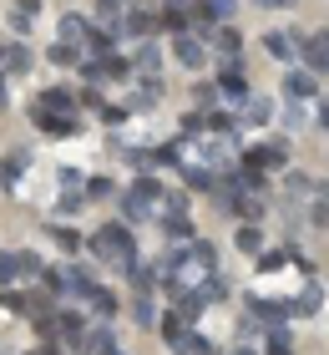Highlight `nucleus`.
<instances>
[{
    "instance_id": "obj_25",
    "label": "nucleus",
    "mask_w": 329,
    "mask_h": 355,
    "mask_svg": "<svg viewBox=\"0 0 329 355\" xmlns=\"http://www.w3.org/2000/svg\"><path fill=\"white\" fill-rule=\"evenodd\" d=\"M0 310H15V315H30V295H21V289H6V295H0Z\"/></svg>"
},
{
    "instance_id": "obj_26",
    "label": "nucleus",
    "mask_w": 329,
    "mask_h": 355,
    "mask_svg": "<svg viewBox=\"0 0 329 355\" xmlns=\"http://www.w3.org/2000/svg\"><path fill=\"white\" fill-rule=\"evenodd\" d=\"M6 67H10V71H30V67H36V56H30L26 46H10V51H6Z\"/></svg>"
},
{
    "instance_id": "obj_23",
    "label": "nucleus",
    "mask_w": 329,
    "mask_h": 355,
    "mask_svg": "<svg viewBox=\"0 0 329 355\" xmlns=\"http://www.w3.org/2000/svg\"><path fill=\"white\" fill-rule=\"evenodd\" d=\"M127 31H132V36H152V31H157V15L132 10V15H127Z\"/></svg>"
},
{
    "instance_id": "obj_3",
    "label": "nucleus",
    "mask_w": 329,
    "mask_h": 355,
    "mask_svg": "<svg viewBox=\"0 0 329 355\" xmlns=\"http://www.w3.org/2000/svg\"><path fill=\"white\" fill-rule=\"evenodd\" d=\"M249 310H254V325L284 330V320L294 315V304H278V300H249Z\"/></svg>"
},
{
    "instance_id": "obj_24",
    "label": "nucleus",
    "mask_w": 329,
    "mask_h": 355,
    "mask_svg": "<svg viewBox=\"0 0 329 355\" xmlns=\"http://www.w3.org/2000/svg\"><path fill=\"white\" fill-rule=\"evenodd\" d=\"M274 117V102L269 96H249V112H243V122H269Z\"/></svg>"
},
{
    "instance_id": "obj_27",
    "label": "nucleus",
    "mask_w": 329,
    "mask_h": 355,
    "mask_svg": "<svg viewBox=\"0 0 329 355\" xmlns=\"http://www.w3.org/2000/svg\"><path fill=\"white\" fill-rule=\"evenodd\" d=\"M132 67H137L142 76H157V67H162V61H157V46H142V51H137V61H132Z\"/></svg>"
},
{
    "instance_id": "obj_30",
    "label": "nucleus",
    "mask_w": 329,
    "mask_h": 355,
    "mask_svg": "<svg viewBox=\"0 0 329 355\" xmlns=\"http://www.w3.org/2000/svg\"><path fill=\"white\" fill-rule=\"evenodd\" d=\"M56 244H61L66 254H81V234H76V229H56Z\"/></svg>"
},
{
    "instance_id": "obj_31",
    "label": "nucleus",
    "mask_w": 329,
    "mask_h": 355,
    "mask_svg": "<svg viewBox=\"0 0 329 355\" xmlns=\"http://www.w3.org/2000/svg\"><path fill=\"white\" fill-rule=\"evenodd\" d=\"M15 274H21V259H15V254H0V284H10Z\"/></svg>"
},
{
    "instance_id": "obj_4",
    "label": "nucleus",
    "mask_w": 329,
    "mask_h": 355,
    "mask_svg": "<svg viewBox=\"0 0 329 355\" xmlns=\"http://www.w3.org/2000/svg\"><path fill=\"white\" fill-rule=\"evenodd\" d=\"M30 122H36L41 132H56V137L76 132V117H71V112H46V107H30Z\"/></svg>"
},
{
    "instance_id": "obj_34",
    "label": "nucleus",
    "mask_w": 329,
    "mask_h": 355,
    "mask_svg": "<svg viewBox=\"0 0 329 355\" xmlns=\"http://www.w3.org/2000/svg\"><path fill=\"white\" fill-rule=\"evenodd\" d=\"M157 96H162V87H157V82H147V87H142L137 96H132V107H152Z\"/></svg>"
},
{
    "instance_id": "obj_43",
    "label": "nucleus",
    "mask_w": 329,
    "mask_h": 355,
    "mask_svg": "<svg viewBox=\"0 0 329 355\" xmlns=\"http://www.w3.org/2000/svg\"><path fill=\"white\" fill-rule=\"evenodd\" d=\"M319 122H324V132H329V107H319Z\"/></svg>"
},
{
    "instance_id": "obj_28",
    "label": "nucleus",
    "mask_w": 329,
    "mask_h": 355,
    "mask_svg": "<svg viewBox=\"0 0 329 355\" xmlns=\"http://www.w3.org/2000/svg\"><path fill=\"white\" fill-rule=\"evenodd\" d=\"M218 82H203V87H197V107H203V112H218Z\"/></svg>"
},
{
    "instance_id": "obj_6",
    "label": "nucleus",
    "mask_w": 329,
    "mask_h": 355,
    "mask_svg": "<svg viewBox=\"0 0 329 355\" xmlns=\"http://www.w3.org/2000/svg\"><path fill=\"white\" fill-rule=\"evenodd\" d=\"M299 51H304V67L314 71V76H319V71H329V31H319V36H309V41L299 46Z\"/></svg>"
},
{
    "instance_id": "obj_20",
    "label": "nucleus",
    "mask_w": 329,
    "mask_h": 355,
    "mask_svg": "<svg viewBox=\"0 0 329 355\" xmlns=\"http://www.w3.org/2000/svg\"><path fill=\"white\" fill-rule=\"evenodd\" d=\"M46 56H51L56 67H81V46H66V41H56V46H51Z\"/></svg>"
},
{
    "instance_id": "obj_41",
    "label": "nucleus",
    "mask_w": 329,
    "mask_h": 355,
    "mask_svg": "<svg viewBox=\"0 0 329 355\" xmlns=\"http://www.w3.org/2000/svg\"><path fill=\"white\" fill-rule=\"evenodd\" d=\"M314 218H319V223H329V183H324V193H319V203H314Z\"/></svg>"
},
{
    "instance_id": "obj_17",
    "label": "nucleus",
    "mask_w": 329,
    "mask_h": 355,
    "mask_svg": "<svg viewBox=\"0 0 329 355\" xmlns=\"http://www.w3.org/2000/svg\"><path fill=\"white\" fill-rule=\"evenodd\" d=\"M162 229H168V239H172V244H177V249H183V244H193V223H188L183 214H172L168 223H162Z\"/></svg>"
},
{
    "instance_id": "obj_1",
    "label": "nucleus",
    "mask_w": 329,
    "mask_h": 355,
    "mask_svg": "<svg viewBox=\"0 0 329 355\" xmlns=\"http://www.w3.org/2000/svg\"><path fill=\"white\" fill-rule=\"evenodd\" d=\"M87 249L96 254V259H107V264H132L137 259V239H132V229H122V223H107V229H96L87 239Z\"/></svg>"
},
{
    "instance_id": "obj_47",
    "label": "nucleus",
    "mask_w": 329,
    "mask_h": 355,
    "mask_svg": "<svg viewBox=\"0 0 329 355\" xmlns=\"http://www.w3.org/2000/svg\"><path fill=\"white\" fill-rule=\"evenodd\" d=\"M117 355H122V350H117Z\"/></svg>"
},
{
    "instance_id": "obj_11",
    "label": "nucleus",
    "mask_w": 329,
    "mask_h": 355,
    "mask_svg": "<svg viewBox=\"0 0 329 355\" xmlns=\"http://www.w3.org/2000/svg\"><path fill=\"white\" fill-rule=\"evenodd\" d=\"M87 36H91V21H87V15H61V41H66V46H87Z\"/></svg>"
},
{
    "instance_id": "obj_39",
    "label": "nucleus",
    "mask_w": 329,
    "mask_h": 355,
    "mask_svg": "<svg viewBox=\"0 0 329 355\" xmlns=\"http://www.w3.org/2000/svg\"><path fill=\"white\" fill-rule=\"evenodd\" d=\"M61 188L76 193V188H81V173H76V168H61Z\"/></svg>"
},
{
    "instance_id": "obj_22",
    "label": "nucleus",
    "mask_w": 329,
    "mask_h": 355,
    "mask_svg": "<svg viewBox=\"0 0 329 355\" xmlns=\"http://www.w3.org/2000/svg\"><path fill=\"white\" fill-rule=\"evenodd\" d=\"M233 239H238V249H243V254H263V234L254 229V223H243Z\"/></svg>"
},
{
    "instance_id": "obj_29",
    "label": "nucleus",
    "mask_w": 329,
    "mask_h": 355,
    "mask_svg": "<svg viewBox=\"0 0 329 355\" xmlns=\"http://www.w3.org/2000/svg\"><path fill=\"white\" fill-rule=\"evenodd\" d=\"M233 6H238V0H203V10L213 15V21H228V15H233Z\"/></svg>"
},
{
    "instance_id": "obj_37",
    "label": "nucleus",
    "mask_w": 329,
    "mask_h": 355,
    "mask_svg": "<svg viewBox=\"0 0 329 355\" xmlns=\"http://www.w3.org/2000/svg\"><path fill=\"white\" fill-rule=\"evenodd\" d=\"M15 259H21V274H41V269H46L41 254H15Z\"/></svg>"
},
{
    "instance_id": "obj_36",
    "label": "nucleus",
    "mask_w": 329,
    "mask_h": 355,
    "mask_svg": "<svg viewBox=\"0 0 329 355\" xmlns=\"http://www.w3.org/2000/svg\"><path fill=\"white\" fill-rule=\"evenodd\" d=\"M309 188H314V183H309V178L304 173H289V193H294V198H304V193Z\"/></svg>"
},
{
    "instance_id": "obj_35",
    "label": "nucleus",
    "mask_w": 329,
    "mask_h": 355,
    "mask_svg": "<svg viewBox=\"0 0 329 355\" xmlns=\"http://www.w3.org/2000/svg\"><path fill=\"white\" fill-rule=\"evenodd\" d=\"M269 355H289V335L284 330H269Z\"/></svg>"
},
{
    "instance_id": "obj_13",
    "label": "nucleus",
    "mask_w": 329,
    "mask_h": 355,
    "mask_svg": "<svg viewBox=\"0 0 329 355\" xmlns=\"http://www.w3.org/2000/svg\"><path fill=\"white\" fill-rule=\"evenodd\" d=\"M36 107H46V112H76V92L51 87V92H41V96H36Z\"/></svg>"
},
{
    "instance_id": "obj_33",
    "label": "nucleus",
    "mask_w": 329,
    "mask_h": 355,
    "mask_svg": "<svg viewBox=\"0 0 329 355\" xmlns=\"http://www.w3.org/2000/svg\"><path fill=\"white\" fill-rule=\"evenodd\" d=\"M284 264H289V254H258V269H263V274H278Z\"/></svg>"
},
{
    "instance_id": "obj_46",
    "label": "nucleus",
    "mask_w": 329,
    "mask_h": 355,
    "mask_svg": "<svg viewBox=\"0 0 329 355\" xmlns=\"http://www.w3.org/2000/svg\"><path fill=\"white\" fill-rule=\"evenodd\" d=\"M0 107H6V82H0Z\"/></svg>"
},
{
    "instance_id": "obj_7",
    "label": "nucleus",
    "mask_w": 329,
    "mask_h": 355,
    "mask_svg": "<svg viewBox=\"0 0 329 355\" xmlns=\"http://www.w3.org/2000/svg\"><path fill=\"white\" fill-rule=\"evenodd\" d=\"M218 92H223V96H238V102L249 96V82H243V71H238V61H233V56H228V61H223V71H218Z\"/></svg>"
},
{
    "instance_id": "obj_15",
    "label": "nucleus",
    "mask_w": 329,
    "mask_h": 355,
    "mask_svg": "<svg viewBox=\"0 0 329 355\" xmlns=\"http://www.w3.org/2000/svg\"><path fill=\"white\" fill-rule=\"evenodd\" d=\"M324 310V289L319 284H304V295L294 300V315H319Z\"/></svg>"
},
{
    "instance_id": "obj_38",
    "label": "nucleus",
    "mask_w": 329,
    "mask_h": 355,
    "mask_svg": "<svg viewBox=\"0 0 329 355\" xmlns=\"http://www.w3.org/2000/svg\"><path fill=\"white\" fill-rule=\"evenodd\" d=\"M127 112H132V107H102V122H107V127H117Z\"/></svg>"
},
{
    "instance_id": "obj_14",
    "label": "nucleus",
    "mask_w": 329,
    "mask_h": 355,
    "mask_svg": "<svg viewBox=\"0 0 329 355\" xmlns=\"http://www.w3.org/2000/svg\"><path fill=\"white\" fill-rule=\"evenodd\" d=\"M263 46H269V56H274V61H284V67H289L294 56H299V41H294V36H284V31H274V36L263 41Z\"/></svg>"
},
{
    "instance_id": "obj_21",
    "label": "nucleus",
    "mask_w": 329,
    "mask_h": 355,
    "mask_svg": "<svg viewBox=\"0 0 329 355\" xmlns=\"http://www.w3.org/2000/svg\"><path fill=\"white\" fill-rule=\"evenodd\" d=\"M81 345H91L96 355H117V335H112V330H91Z\"/></svg>"
},
{
    "instance_id": "obj_2",
    "label": "nucleus",
    "mask_w": 329,
    "mask_h": 355,
    "mask_svg": "<svg viewBox=\"0 0 329 355\" xmlns=\"http://www.w3.org/2000/svg\"><path fill=\"white\" fill-rule=\"evenodd\" d=\"M157 208H162V183H157V178H137V183L122 193V218L127 223L157 218Z\"/></svg>"
},
{
    "instance_id": "obj_5",
    "label": "nucleus",
    "mask_w": 329,
    "mask_h": 355,
    "mask_svg": "<svg viewBox=\"0 0 329 355\" xmlns=\"http://www.w3.org/2000/svg\"><path fill=\"white\" fill-rule=\"evenodd\" d=\"M284 157H289V148H278V142H263V148H249V153H243V163L258 168V173H269V168H284Z\"/></svg>"
},
{
    "instance_id": "obj_10",
    "label": "nucleus",
    "mask_w": 329,
    "mask_h": 355,
    "mask_svg": "<svg viewBox=\"0 0 329 355\" xmlns=\"http://www.w3.org/2000/svg\"><path fill=\"white\" fill-rule=\"evenodd\" d=\"M314 87H319V82H314V71H309V67H294V71L284 76V92L299 96V102H309V96H314Z\"/></svg>"
},
{
    "instance_id": "obj_8",
    "label": "nucleus",
    "mask_w": 329,
    "mask_h": 355,
    "mask_svg": "<svg viewBox=\"0 0 329 355\" xmlns=\"http://www.w3.org/2000/svg\"><path fill=\"white\" fill-rule=\"evenodd\" d=\"M172 51H177V61H183V67H203V61H208V46L197 41V36H188V31L172 41Z\"/></svg>"
},
{
    "instance_id": "obj_42",
    "label": "nucleus",
    "mask_w": 329,
    "mask_h": 355,
    "mask_svg": "<svg viewBox=\"0 0 329 355\" xmlns=\"http://www.w3.org/2000/svg\"><path fill=\"white\" fill-rule=\"evenodd\" d=\"M168 10H172V15H188V10H193V0H168Z\"/></svg>"
},
{
    "instance_id": "obj_19",
    "label": "nucleus",
    "mask_w": 329,
    "mask_h": 355,
    "mask_svg": "<svg viewBox=\"0 0 329 355\" xmlns=\"http://www.w3.org/2000/svg\"><path fill=\"white\" fill-rule=\"evenodd\" d=\"M132 320H137V325H142V330H157V304H152V300H147V295H142L137 304H132Z\"/></svg>"
},
{
    "instance_id": "obj_40",
    "label": "nucleus",
    "mask_w": 329,
    "mask_h": 355,
    "mask_svg": "<svg viewBox=\"0 0 329 355\" xmlns=\"http://www.w3.org/2000/svg\"><path fill=\"white\" fill-rule=\"evenodd\" d=\"M36 10H41V0H21V6H15V15H21V21H36Z\"/></svg>"
},
{
    "instance_id": "obj_44",
    "label": "nucleus",
    "mask_w": 329,
    "mask_h": 355,
    "mask_svg": "<svg viewBox=\"0 0 329 355\" xmlns=\"http://www.w3.org/2000/svg\"><path fill=\"white\" fill-rule=\"evenodd\" d=\"M238 355H258V350H254V345H238Z\"/></svg>"
},
{
    "instance_id": "obj_12",
    "label": "nucleus",
    "mask_w": 329,
    "mask_h": 355,
    "mask_svg": "<svg viewBox=\"0 0 329 355\" xmlns=\"http://www.w3.org/2000/svg\"><path fill=\"white\" fill-rule=\"evenodd\" d=\"M172 345L183 350V355H218V350H213V340H208V335H197V330H177Z\"/></svg>"
},
{
    "instance_id": "obj_45",
    "label": "nucleus",
    "mask_w": 329,
    "mask_h": 355,
    "mask_svg": "<svg viewBox=\"0 0 329 355\" xmlns=\"http://www.w3.org/2000/svg\"><path fill=\"white\" fill-rule=\"evenodd\" d=\"M263 6H294V0H263Z\"/></svg>"
},
{
    "instance_id": "obj_18",
    "label": "nucleus",
    "mask_w": 329,
    "mask_h": 355,
    "mask_svg": "<svg viewBox=\"0 0 329 355\" xmlns=\"http://www.w3.org/2000/svg\"><path fill=\"white\" fill-rule=\"evenodd\" d=\"M87 304H91V310L102 315V320H112V315H117V295H112V289H91V295H87Z\"/></svg>"
},
{
    "instance_id": "obj_9",
    "label": "nucleus",
    "mask_w": 329,
    "mask_h": 355,
    "mask_svg": "<svg viewBox=\"0 0 329 355\" xmlns=\"http://www.w3.org/2000/svg\"><path fill=\"white\" fill-rule=\"evenodd\" d=\"M208 46H218L223 56H238V51H243V31H238V26H223V21H218V26H213V36H208Z\"/></svg>"
},
{
    "instance_id": "obj_16",
    "label": "nucleus",
    "mask_w": 329,
    "mask_h": 355,
    "mask_svg": "<svg viewBox=\"0 0 329 355\" xmlns=\"http://www.w3.org/2000/svg\"><path fill=\"white\" fill-rule=\"evenodd\" d=\"M112 46H117V41H112V31H107V26H91V36H87V46H81V51H91V56H112Z\"/></svg>"
},
{
    "instance_id": "obj_32",
    "label": "nucleus",
    "mask_w": 329,
    "mask_h": 355,
    "mask_svg": "<svg viewBox=\"0 0 329 355\" xmlns=\"http://www.w3.org/2000/svg\"><path fill=\"white\" fill-rule=\"evenodd\" d=\"M112 193H117L112 178H91V183H87V198H112Z\"/></svg>"
}]
</instances>
